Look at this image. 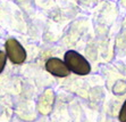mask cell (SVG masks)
I'll return each mask as SVG.
<instances>
[{"label": "cell", "mask_w": 126, "mask_h": 122, "mask_svg": "<svg viewBox=\"0 0 126 122\" xmlns=\"http://www.w3.org/2000/svg\"><path fill=\"white\" fill-rule=\"evenodd\" d=\"M52 105H53V92L50 91V90H47L40 98L39 111L42 114H48L52 108Z\"/></svg>", "instance_id": "4"}, {"label": "cell", "mask_w": 126, "mask_h": 122, "mask_svg": "<svg viewBox=\"0 0 126 122\" xmlns=\"http://www.w3.org/2000/svg\"><path fill=\"white\" fill-rule=\"evenodd\" d=\"M7 61V54L5 51H0V73L3 71Z\"/></svg>", "instance_id": "5"}, {"label": "cell", "mask_w": 126, "mask_h": 122, "mask_svg": "<svg viewBox=\"0 0 126 122\" xmlns=\"http://www.w3.org/2000/svg\"><path fill=\"white\" fill-rule=\"evenodd\" d=\"M118 118H119L120 122H126V101H125V103L123 104L122 108H120V112H119Z\"/></svg>", "instance_id": "6"}, {"label": "cell", "mask_w": 126, "mask_h": 122, "mask_svg": "<svg viewBox=\"0 0 126 122\" xmlns=\"http://www.w3.org/2000/svg\"><path fill=\"white\" fill-rule=\"evenodd\" d=\"M46 70L52 75L58 78H65L69 75L70 73L65 62H63L62 60H59L57 57H51L46 62Z\"/></svg>", "instance_id": "3"}, {"label": "cell", "mask_w": 126, "mask_h": 122, "mask_svg": "<svg viewBox=\"0 0 126 122\" xmlns=\"http://www.w3.org/2000/svg\"><path fill=\"white\" fill-rule=\"evenodd\" d=\"M64 62L70 72L79 75H86L91 71V65L81 54L75 50H68L64 56Z\"/></svg>", "instance_id": "1"}, {"label": "cell", "mask_w": 126, "mask_h": 122, "mask_svg": "<svg viewBox=\"0 0 126 122\" xmlns=\"http://www.w3.org/2000/svg\"><path fill=\"white\" fill-rule=\"evenodd\" d=\"M6 48V54L10 62L14 64H23L26 60V51L24 47L17 41L16 39H8L5 43Z\"/></svg>", "instance_id": "2"}]
</instances>
